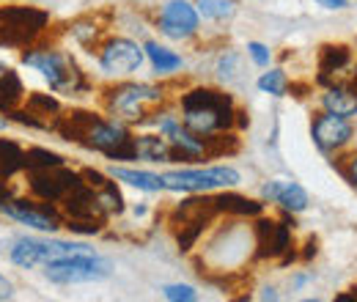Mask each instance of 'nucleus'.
<instances>
[{
	"instance_id": "79ce46f5",
	"label": "nucleus",
	"mask_w": 357,
	"mask_h": 302,
	"mask_svg": "<svg viewBox=\"0 0 357 302\" xmlns=\"http://www.w3.org/2000/svg\"><path fill=\"white\" fill-rule=\"evenodd\" d=\"M261 300H278V292H275V289H264Z\"/></svg>"
},
{
	"instance_id": "b1692460",
	"label": "nucleus",
	"mask_w": 357,
	"mask_h": 302,
	"mask_svg": "<svg viewBox=\"0 0 357 302\" xmlns=\"http://www.w3.org/2000/svg\"><path fill=\"white\" fill-rule=\"evenodd\" d=\"M69 28V36L75 39V42L80 44V47H86V50H96L99 44L105 42L102 39V33H105V28L93 20V17H80V20H75V22H69L66 25Z\"/></svg>"
},
{
	"instance_id": "aec40b11",
	"label": "nucleus",
	"mask_w": 357,
	"mask_h": 302,
	"mask_svg": "<svg viewBox=\"0 0 357 302\" xmlns=\"http://www.w3.org/2000/svg\"><path fill=\"white\" fill-rule=\"evenodd\" d=\"M135 149H137V160L140 163H174V146L165 135L160 132H143L135 135Z\"/></svg>"
},
{
	"instance_id": "2eb2a0df",
	"label": "nucleus",
	"mask_w": 357,
	"mask_h": 302,
	"mask_svg": "<svg viewBox=\"0 0 357 302\" xmlns=\"http://www.w3.org/2000/svg\"><path fill=\"white\" fill-rule=\"evenodd\" d=\"M319 75L316 83L321 88L335 86V83H349V77H344L349 69H355V52L349 44H324L319 50Z\"/></svg>"
},
{
	"instance_id": "f8f14e48",
	"label": "nucleus",
	"mask_w": 357,
	"mask_h": 302,
	"mask_svg": "<svg viewBox=\"0 0 357 302\" xmlns=\"http://www.w3.org/2000/svg\"><path fill=\"white\" fill-rule=\"evenodd\" d=\"M154 25L171 42L195 39L201 33V14H198L195 0H162Z\"/></svg>"
},
{
	"instance_id": "c9c22d12",
	"label": "nucleus",
	"mask_w": 357,
	"mask_h": 302,
	"mask_svg": "<svg viewBox=\"0 0 357 302\" xmlns=\"http://www.w3.org/2000/svg\"><path fill=\"white\" fill-rule=\"evenodd\" d=\"M80 173H83V181L89 184L91 190H99V187H105V184H107V181L113 179L110 173L93 171V168H83V171H80Z\"/></svg>"
},
{
	"instance_id": "a19ab883",
	"label": "nucleus",
	"mask_w": 357,
	"mask_h": 302,
	"mask_svg": "<svg viewBox=\"0 0 357 302\" xmlns=\"http://www.w3.org/2000/svg\"><path fill=\"white\" fill-rule=\"evenodd\" d=\"M335 300H357V286H352V289H349V294H338V297H335Z\"/></svg>"
},
{
	"instance_id": "412c9836",
	"label": "nucleus",
	"mask_w": 357,
	"mask_h": 302,
	"mask_svg": "<svg viewBox=\"0 0 357 302\" xmlns=\"http://www.w3.org/2000/svg\"><path fill=\"white\" fill-rule=\"evenodd\" d=\"M143 50H146V58H149L151 69H154V72H157L160 77L176 75L178 69L184 66V58L178 55L176 50L165 47V44H160V42H146V44H143Z\"/></svg>"
},
{
	"instance_id": "9b49d317",
	"label": "nucleus",
	"mask_w": 357,
	"mask_h": 302,
	"mask_svg": "<svg viewBox=\"0 0 357 302\" xmlns=\"http://www.w3.org/2000/svg\"><path fill=\"white\" fill-rule=\"evenodd\" d=\"M0 212L8 215L11 220H17V222H22V225H28V228H33V231H42V234H55V231L66 228L63 209L52 201L36 198V195H31V198H17L14 195Z\"/></svg>"
},
{
	"instance_id": "39448f33",
	"label": "nucleus",
	"mask_w": 357,
	"mask_h": 302,
	"mask_svg": "<svg viewBox=\"0 0 357 302\" xmlns=\"http://www.w3.org/2000/svg\"><path fill=\"white\" fill-rule=\"evenodd\" d=\"M50 28V14L33 6H0V47L25 50Z\"/></svg>"
},
{
	"instance_id": "37998d69",
	"label": "nucleus",
	"mask_w": 357,
	"mask_h": 302,
	"mask_svg": "<svg viewBox=\"0 0 357 302\" xmlns=\"http://www.w3.org/2000/svg\"><path fill=\"white\" fill-rule=\"evenodd\" d=\"M132 215H135V217H143V215H146V206H143V204H140V206H135Z\"/></svg>"
},
{
	"instance_id": "f3484780",
	"label": "nucleus",
	"mask_w": 357,
	"mask_h": 302,
	"mask_svg": "<svg viewBox=\"0 0 357 302\" xmlns=\"http://www.w3.org/2000/svg\"><path fill=\"white\" fill-rule=\"evenodd\" d=\"M61 209L66 220H89V222H107V215L102 212L99 201H96V190H91L89 184H80L77 190H72L63 201Z\"/></svg>"
},
{
	"instance_id": "6ab92c4d",
	"label": "nucleus",
	"mask_w": 357,
	"mask_h": 302,
	"mask_svg": "<svg viewBox=\"0 0 357 302\" xmlns=\"http://www.w3.org/2000/svg\"><path fill=\"white\" fill-rule=\"evenodd\" d=\"M215 204H218V212L225 217H234V220H248V217H256L264 215V201H253L248 195H239L234 190H220L215 195Z\"/></svg>"
},
{
	"instance_id": "7ed1b4c3",
	"label": "nucleus",
	"mask_w": 357,
	"mask_h": 302,
	"mask_svg": "<svg viewBox=\"0 0 357 302\" xmlns=\"http://www.w3.org/2000/svg\"><path fill=\"white\" fill-rule=\"evenodd\" d=\"M168 102V86L137 83V80H116L102 91V107L110 119H119L130 127H143L154 107Z\"/></svg>"
},
{
	"instance_id": "4c0bfd02",
	"label": "nucleus",
	"mask_w": 357,
	"mask_h": 302,
	"mask_svg": "<svg viewBox=\"0 0 357 302\" xmlns=\"http://www.w3.org/2000/svg\"><path fill=\"white\" fill-rule=\"evenodd\" d=\"M313 3H319V6L327 8V11H344V8L349 6V0H313Z\"/></svg>"
},
{
	"instance_id": "4be33fe9",
	"label": "nucleus",
	"mask_w": 357,
	"mask_h": 302,
	"mask_svg": "<svg viewBox=\"0 0 357 302\" xmlns=\"http://www.w3.org/2000/svg\"><path fill=\"white\" fill-rule=\"evenodd\" d=\"M107 173H110L116 181H124V184H130V187L140 190V192H162V190H165V187H162V176H160V173L137 171V168H124V165H113Z\"/></svg>"
},
{
	"instance_id": "58836bf2",
	"label": "nucleus",
	"mask_w": 357,
	"mask_h": 302,
	"mask_svg": "<svg viewBox=\"0 0 357 302\" xmlns=\"http://www.w3.org/2000/svg\"><path fill=\"white\" fill-rule=\"evenodd\" d=\"M14 294V286H11V280L6 278V275H0V300H8Z\"/></svg>"
},
{
	"instance_id": "2f4dec72",
	"label": "nucleus",
	"mask_w": 357,
	"mask_h": 302,
	"mask_svg": "<svg viewBox=\"0 0 357 302\" xmlns=\"http://www.w3.org/2000/svg\"><path fill=\"white\" fill-rule=\"evenodd\" d=\"M162 297L168 302H195L198 292L187 283H168V286H162Z\"/></svg>"
},
{
	"instance_id": "4468645a",
	"label": "nucleus",
	"mask_w": 357,
	"mask_h": 302,
	"mask_svg": "<svg viewBox=\"0 0 357 302\" xmlns=\"http://www.w3.org/2000/svg\"><path fill=\"white\" fill-rule=\"evenodd\" d=\"M83 181V173L72 171L69 165H58V168H47V171L28 173V190L36 198H45L52 204H61L72 190H77Z\"/></svg>"
},
{
	"instance_id": "5701e85b",
	"label": "nucleus",
	"mask_w": 357,
	"mask_h": 302,
	"mask_svg": "<svg viewBox=\"0 0 357 302\" xmlns=\"http://www.w3.org/2000/svg\"><path fill=\"white\" fill-rule=\"evenodd\" d=\"M25 83L14 69H6L0 75V113H11L25 102Z\"/></svg>"
},
{
	"instance_id": "c756f323",
	"label": "nucleus",
	"mask_w": 357,
	"mask_h": 302,
	"mask_svg": "<svg viewBox=\"0 0 357 302\" xmlns=\"http://www.w3.org/2000/svg\"><path fill=\"white\" fill-rule=\"evenodd\" d=\"M256 86L261 93H269V96H275V99H280V96H286L289 93V75L283 72V69H278V66H269L267 72H261V77L256 80Z\"/></svg>"
},
{
	"instance_id": "473e14b6",
	"label": "nucleus",
	"mask_w": 357,
	"mask_h": 302,
	"mask_svg": "<svg viewBox=\"0 0 357 302\" xmlns=\"http://www.w3.org/2000/svg\"><path fill=\"white\" fill-rule=\"evenodd\" d=\"M335 165H338V173L357 190V151H352V154H338L335 157Z\"/></svg>"
},
{
	"instance_id": "49530a36",
	"label": "nucleus",
	"mask_w": 357,
	"mask_h": 302,
	"mask_svg": "<svg viewBox=\"0 0 357 302\" xmlns=\"http://www.w3.org/2000/svg\"><path fill=\"white\" fill-rule=\"evenodd\" d=\"M137 3H143V0H137Z\"/></svg>"
},
{
	"instance_id": "bb28decb",
	"label": "nucleus",
	"mask_w": 357,
	"mask_h": 302,
	"mask_svg": "<svg viewBox=\"0 0 357 302\" xmlns=\"http://www.w3.org/2000/svg\"><path fill=\"white\" fill-rule=\"evenodd\" d=\"M58 165H66V157L52 151V149H45V146H31L25 149V171H47V168H58Z\"/></svg>"
},
{
	"instance_id": "a878e982",
	"label": "nucleus",
	"mask_w": 357,
	"mask_h": 302,
	"mask_svg": "<svg viewBox=\"0 0 357 302\" xmlns=\"http://www.w3.org/2000/svg\"><path fill=\"white\" fill-rule=\"evenodd\" d=\"M20 171H25V149L17 140L0 137V176L14 179Z\"/></svg>"
},
{
	"instance_id": "a211bd4d",
	"label": "nucleus",
	"mask_w": 357,
	"mask_h": 302,
	"mask_svg": "<svg viewBox=\"0 0 357 302\" xmlns=\"http://www.w3.org/2000/svg\"><path fill=\"white\" fill-rule=\"evenodd\" d=\"M321 110L327 113H335V116H344V119H355L357 116V88L352 83H335V86H327L321 91V99H319Z\"/></svg>"
},
{
	"instance_id": "1a4fd4ad",
	"label": "nucleus",
	"mask_w": 357,
	"mask_h": 302,
	"mask_svg": "<svg viewBox=\"0 0 357 302\" xmlns=\"http://www.w3.org/2000/svg\"><path fill=\"white\" fill-rule=\"evenodd\" d=\"M113 275L110 261H105L96 253H80L66 256L45 264V278L55 286H77V283H99Z\"/></svg>"
},
{
	"instance_id": "e433bc0d",
	"label": "nucleus",
	"mask_w": 357,
	"mask_h": 302,
	"mask_svg": "<svg viewBox=\"0 0 357 302\" xmlns=\"http://www.w3.org/2000/svg\"><path fill=\"white\" fill-rule=\"evenodd\" d=\"M316 253H319V239H316V236H311V239L305 242V250L300 253V261H311Z\"/></svg>"
},
{
	"instance_id": "ea45409f",
	"label": "nucleus",
	"mask_w": 357,
	"mask_h": 302,
	"mask_svg": "<svg viewBox=\"0 0 357 302\" xmlns=\"http://www.w3.org/2000/svg\"><path fill=\"white\" fill-rule=\"evenodd\" d=\"M308 280H311V275H294L291 278V289H303Z\"/></svg>"
},
{
	"instance_id": "f257e3e1",
	"label": "nucleus",
	"mask_w": 357,
	"mask_h": 302,
	"mask_svg": "<svg viewBox=\"0 0 357 302\" xmlns=\"http://www.w3.org/2000/svg\"><path fill=\"white\" fill-rule=\"evenodd\" d=\"M181 124L201 137H212L220 132L236 130V102L220 88L192 86L181 91L176 99Z\"/></svg>"
},
{
	"instance_id": "7c9ffc66",
	"label": "nucleus",
	"mask_w": 357,
	"mask_h": 302,
	"mask_svg": "<svg viewBox=\"0 0 357 302\" xmlns=\"http://www.w3.org/2000/svg\"><path fill=\"white\" fill-rule=\"evenodd\" d=\"M218 75H220V80L225 83H234V80H239V72H242V58H239V52H234V50H225L223 55L218 58Z\"/></svg>"
},
{
	"instance_id": "cd10ccee",
	"label": "nucleus",
	"mask_w": 357,
	"mask_h": 302,
	"mask_svg": "<svg viewBox=\"0 0 357 302\" xmlns=\"http://www.w3.org/2000/svg\"><path fill=\"white\" fill-rule=\"evenodd\" d=\"M195 6L209 22H231L236 17V0H195Z\"/></svg>"
},
{
	"instance_id": "423d86ee",
	"label": "nucleus",
	"mask_w": 357,
	"mask_h": 302,
	"mask_svg": "<svg viewBox=\"0 0 357 302\" xmlns=\"http://www.w3.org/2000/svg\"><path fill=\"white\" fill-rule=\"evenodd\" d=\"M162 187L168 192H220V190H236L242 181V173L231 165H206V168H176L165 171Z\"/></svg>"
},
{
	"instance_id": "c03bdc74",
	"label": "nucleus",
	"mask_w": 357,
	"mask_h": 302,
	"mask_svg": "<svg viewBox=\"0 0 357 302\" xmlns=\"http://www.w3.org/2000/svg\"><path fill=\"white\" fill-rule=\"evenodd\" d=\"M6 127H8V119H6V116H0V132L6 130Z\"/></svg>"
},
{
	"instance_id": "f704fd0d",
	"label": "nucleus",
	"mask_w": 357,
	"mask_h": 302,
	"mask_svg": "<svg viewBox=\"0 0 357 302\" xmlns=\"http://www.w3.org/2000/svg\"><path fill=\"white\" fill-rule=\"evenodd\" d=\"M66 228L72 234H80V236H93V234H102L105 231V222H89V220H66Z\"/></svg>"
},
{
	"instance_id": "6e6552de",
	"label": "nucleus",
	"mask_w": 357,
	"mask_h": 302,
	"mask_svg": "<svg viewBox=\"0 0 357 302\" xmlns=\"http://www.w3.org/2000/svg\"><path fill=\"white\" fill-rule=\"evenodd\" d=\"M80 253H96L86 242H61V239H31L22 236L11 245L8 261L20 269H36L45 266L55 259H66V256H80Z\"/></svg>"
},
{
	"instance_id": "0eeeda50",
	"label": "nucleus",
	"mask_w": 357,
	"mask_h": 302,
	"mask_svg": "<svg viewBox=\"0 0 357 302\" xmlns=\"http://www.w3.org/2000/svg\"><path fill=\"white\" fill-rule=\"evenodd\" d=\"M253 234H256V259L259 261H278V264H289L291 259H300V253L294 250V222L291 215L283 212L280 220L267 215H259L253 222Z\"/></svg>"
},
{
	"instance_id": "c85d7f7f",
	"label": "nucleus",
	"mask_w": 357,
	"mask_h": 302,
	"mask_svg": "<svg viewBox=\"0 0 357 302\" xmlns=\"http://www.w3.org/2000/svg\"><path fill=\"white\" fill-rule=\"evenodd\" d=\"M96 201H99V206H102V212L110 217H119L124 215V195H121V190H119V184H116V179H110L105 187H99L96 190Z\"/></svg>"
},
{
	"instance_id": "393cba45",
	"label": "nucleus",
	"mask_w": 357,
	"mask_h": 302,
	"mask_svg": "<svg viewBox=\"0 0 357 302\" xmlns=\"http://www.w3.org/2000/svg\"><path fill=\"white\" fill-rule=\"evenodd\" d=\"M22 107H25V110H31V113H33L36 119H42L45 124H50V130H52L55 119L61 116V102H58L52 93H39V91H33V93H28V96H25Z\"/></svg>"
},
{
	"instance_id": "20e7f679",
	"label": "nucleus",
	"mask_w": 357,
	"mask_h": 302,
	"mask_svg": "<svg viewBox=\"0 0 357 302\" xmlns=\"http://www.w3.org/2000/svg\"><path fill=\"white\" fill-rule=\"evenodd\" d=\"M220 217L215 195L212 192H190V198L178 201L176 206L168 212V225L176 234V245L181 253H190L204 231Z\"/></svg>"
},
{
	"instance_id": "f03ea898",
	"label": "nucleus",
	"mask_w": 357,
	"mask_h": 302,
	"mask_svg": "<svg viewBox=\"0 0 357 302\" xmlns=\"http://www.w3.org/2000/svg\"><path fill=\"white\" fill-rule=\"evenodd\" d=\"M22 63L36 69L47 83H50V91L52 93H61V96H86L93 91L89 75L80 69V63L58 50V47H50V44H31L25 47L22 52Z\"/></svg>"
},
{
	"instance_id": "dca6fc26",
	"label": "nucleus",
	"mask_w": 357,
	"mask_h": 302,
	"mask_svg": "<svg viewBox=\"0 0 357 302\" xmlns=\"http://www.w3.org/2000/svg\"><path fill=\"white\" fill-rule=\"evenodd\" d=\"M259 195L264 204H275L280 212H289V215H303L311 204L308 190L297 181H289V179H269L261 184Z\"/></svg>"
},
{
	"instance_id": "a18cd8bd",
	"label": "nucleus",
	"mask_w": 357,
	"mask_h": 302,
	"mask_svg": "<svg viewBox=\"0 0 357 302\" xmlns=\"http://www.w3.org/2000/svg\"><path fill=\"white\" fill-rule=\"evenodd\" d=\"M349 83L357 88V63H355V69H352V80H349Z\"/></svg>"
},
{
	"instance_id": "72a5a7b5",
	"label": "nucleus",
	"mask_w": 357,
	"mask_h": 302,
	"mask_svg": "<svg viewBox=\"0 0 357 302\" xmlns=\"http://www.w3.org/2000/svg\"><path fill=\"white\" fill-rule=\"evenodd\" d=\"M248 58L259 66V69H269V63H272V50H269L267 44L261 42H248Z\"/></svg>"
},
{
	"instance_id": "9d476101",
	"label": "nucleus",
	"mask_w": 357,
	"mask_h": 302,
	"mask_svg": "<svg viewBox=\"0 0 357 302\" xmlns=\"http://www.w3.org/2000/svg\"><path fill=\"white\" fill-rule=\"evenodd\" d=\"M96 61H99V72L105 77L127 80L140 72V66L146 61V50H143V44H137L130 36H107L96 47Z\"/></svg>"
},
{
	"instance_id": "ddd939ff",
	"label": "nucleus",
	"mask_w": 357,
	"mask_h": 302,
	"mask_svg": "<svg viewBox=\"0 0 357 302\" xmlns=\"http://www.w3.org/2000/svg\"><path fill=\"white\" fill-rule=\"evenodd\" d=\"M311 137H313V146L324 157H338L352 143V137H355L352 119H344V116H335V113L321 110L311 121Z\"/></svg>"
}]
</instances>
